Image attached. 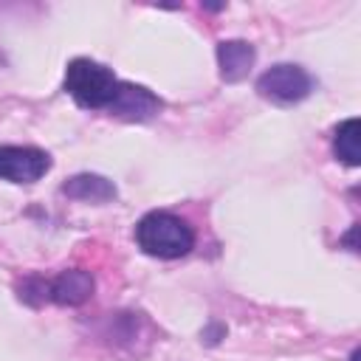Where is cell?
I'll return each mask as SVG.
<instances>
[{
	"instance_id": "cell-2",
	"label": "cell",
	"mask_w": 361,
	"mask_h": 361,
	"mask_svg": "<svg viewBox=\"0 0 361 361\" xmlns=\"http://www.w3.org/2000/svg\"><path fill=\"white\" fill-rule=\"evenodd\" d=\"M116 87H118L116 73L87 56H79L65 68V90L79 107L107 110L116 96Z\"/></svg>"
},
{
	"instance_id": "cell-4",
	"label": "cell",
	"mask_w": 361,
	"mask_h": 361,
	"mask_svg": "<svg viewBox=\"0 0 361 361\" xmlns=\"http://www.w3.org/2000/svg\"><path fill=\"white\" fill-rule=\"evenodd\" d=\"M51 169V155L39 147L3 144L0 147V178L11 183H34Z\"/></svg>"
},
{
	"instance_id": "cell-8",
	"label": "cell",
	"mask_w": 361,
	"mask_h": 361,
	"mask_svg": "<svg viewBox=\"0 0 361 361\" xmlns=\"http://www.w3.org/2000/svg\"><path fill=\"white\" fill-rule=\"evenodd\" d=\"M62 195H68L71 200H85V203H107L116 197V186L104 175L82 172L62 183Z\"/></svg>"
},
{
	"instance_id": "cell-3",
	"label": "cell",
	"mask_w": 361,
	"mask_h": 361,
	"mask_svg": "<svg viewBox=\"0 0 361 361\" xmlns=\"http://www.w3.org/2000/svg\"><path fill=\"white\" fill-rule=\"evenodd\" d=\"M257 90L262 99H271L276 104H296V102L310 96L313 76L302 65L279 62V65H271L265 73H259Z\"/></svg>"
},
{
	"instance_id": "cell-1",
	"label": "cell",
	"mask_w": 361,
	"mask_h": 361,
	"mask_svg": "<svg viewBox=\"0 0 361 361\" xmlns=\"http://www.w3.org/2000/svg\"><path fill=\"white\" fill-rule=\"evenodd\" d=\"M135 243L158 259H178L195 248V228L172 212H147L135 223Z\"/></svg>"
},
{
	"instance_id": "cell-6",
	"label": "cell",
	"mask_w": 361,
	"mask_h": 361,
	"mask_svg": "<svg viewBox=\"0 0 361 361\" xmlns=\"http://www.w3.org/2000/svg\"><path fill=\"white\" fill-rule=\"evenodd\" d=\"M93 274L85 268H68L45 282V299L62 307H79L93 296Z\"/></svg>"
},
{
	"instance_id": "cell-9",
	"label": "cell",
	"mask_w": 361,
	"mask_h": 361,
	"mask_svg": "<svg viewBox=\"0 0 361 361\" xmlns=\"http://www.w3.org/2000/svg\"><path fill=\"white\" fill-rule=\"evenodd\" d=\"M358 135H361V121L358 118H347L336 127L333 133V152L341 164L347 166H358L361 164V152H358Z\"/></svg>"
},
{
	"instance_id": "cell-7",
	"label": "cell",
	"mask_w": 361,
	"mask_h": 361,
	"mask_svg": "<svg viewBox=\"0 0 361 361\" xmlns=\"http://www.w3.org/2000/svg\"><path fill=\"white\" fill-rule=\"evenodd\" d=\"M254 59H257V51L245 39H223V42H217V65H220V76L226 82L245 79L248 71L254 68Z\"/></svg>"
},
{
	"instance_id": "cell-5",
	"label": "cell",
	"mask_w": 361,
	"mask_h": 361,
	"mask_svg": "<svg viewBox=\"0 0 361 361\" xmlns=\"http://www.w3.org/2000/svg\"><path fill=\"white\" fill-rule=\"evenodd\" d=\"M161 107H164V102L152 90H147L144 85L118 79V87H116V96H113L107 113H113L124 121H149L152 116L161 113Z\"/></svg>"
}]
</instances>
